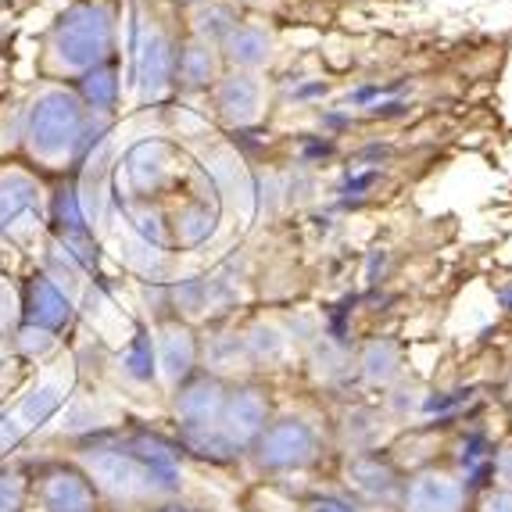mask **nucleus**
<instances>
[{
	"label": "nucleus",
	"instance_id": "obj_1",
	"mask_svg": "<svg viewBox=\"0 0 512 512\" xmlns=\"http://www.w3.org/2000/svg\"><path fill=\"white\" fill-rule=\"evenodd\" d=\"M258 466L265 470H301L308 462H316L319 455V434L305 419H280L273 427H265L255 441Z\"/></svg>",
	"mask_w": 512,
	"mask_h": 512
},
{
	"label": "nucleus",
	"instance_id": "obj_2",
	"mask_svg": "<svg viewBox=\"0 0 512 512\" xmlns=\"http://www.w3.org/2000/svg\"><path fill=\"white\" fill-rule=\"evenodd\" d=\"M43 512H101V495L90 473L76 466H51L33 487Z\"/></svg>",
	"mask_w": 512,
	"mask_h": 512
},
{
	"label": "nucleus",
	"instance_id": "obj_3",
	"mask_svg": "<svg viewBox=\"0 0 512 512\" xmlns=\"http://www.w3.org/2000/svg\"><path fill=\"white\" fill-rule=\"evenodd\" d=\"M466 487L452 473H416L405 487V512H462Z\"/></svg>",
	"mask_w": 512,
	"mask_h": 512
},
{
	"label": "nucleus",
	"instance_id": "obj_4",
	"mask_svg": "<svg viewBox=\"0 0 512 512\" xmlns=\"http://www.w3.org/2000/svg\"><path fill=\"white\" fill-rule=\"evenodd\" d=\"M265 419H269V405H265V394L255 387H244V391L230 394L226 405H222V434L230 437L233 444H248L258 441V434L265 430Z\"/></svg>",
	"mask_w": 512,
	"mask_h": 512
},
{
	"label": "nucleus",
	"instance_id": "obj_5",
	"mask_svg": "<svg viewBox=\"0 0 512 512\" xmlns=\"http://www.w3.org/2000/svg\"><path fill=\"white\" fill-rule=\"evenodd\" d=\"M222 405H226V394H222L219 380H212V376L190 384L176 398V412H180V419L187 427H212V419L222 416Z\"/></svg>",
	"mask_w": 512,
	"mask_h": 512
},
{
	"label": "nucleus",
	"instance_id": "obj_6",
	"mask_svg": "<svg viewBox=\"0 0 512 512\" xmlns=\"http://www.w3.org/2000/svg\"><path fill=\"white\" fill-rule=\"evenodd\" d=\"M226 47H230V58L240 69H258L273 58V36L258 26H233L230 36H226Z\"/></svg>",
	"mask_w": 512,
	"mask_h": 512
},
{
	"label": "nucleus",
	"instance_id": "obj_7",
	"mask_svg": "<svg viewBox=\"0 0 512 512\" xmlns=\"http://www.w3.org/2000/svg\"><path fill=\"white\" fill-rule=\"evenodd\" d=\"M219 108L222 115L237 126L251 122L258 115V83L255 76H230L222 83V94H219Z\"/></svg>",
	"mask_w": 512,
	"mask_h": 512
},
{
	"label": "nucleus",
	"instance_id": "obj_8",
	"mask_svg": "<svg viewBox=\"0 0 512 512\" xmlns=\"http://www.w3.org/2000/svg\"><path fill=\"white\" fill-rule=\"evenodd\" d=\"M348 477H351V484L369 498H391V491L398 487L394 470L387 462H380V455H359V459L348 466Z\"/></svg>",
	"mask_w": 512,
	"mask_h": 512
},
{
	"label": "nucleus",
	"instance_id": "obj_9",
	"mask_svg": "<svg viewBox=\"0 0 512 512\" xmlns=\"http://www.w3.org/2000/svg\"><path fill=\"white\" fill-rule=\"evenodd\" d=\"M402 369V351L394 341H373L362 351V376L369 384H391Z\"/></svg>",
	"mask_w": 512,
	"mask_h": 512
},
{
	"label": "nucleus",
	"instance_id": "obj_10",
	"mask_svg": "<svg viewBox=\"0 0 512 512\" xmlns=\"http://www.w3.org/2000/svg\"><path fill=\"white\" fill-rule=\"evenodd\" d=\"M29 484L15 470H0V512H26Z\"/></svg>",
	"mask_w": 512,
	"mask_h": 512
},
{
	"label": "nucleus",
	"instance_id": "obj_11",
	"mask_svg": "<svg viewBox=\"0 0 512 512\" xmlns=\"http://www.w3.org/2000/svg\"><path fill=\"white\" fill-rule=\"evenodd\" d=\"M251 351L255 355H265V359H276L283 351V337L273 330V326H258L255 333H251Z\"/></svg>",
	"mask_w": 512,
	"mask_h": 512
},
{
	"label": "nucleus",
	"instance_id": "obj_12",
	"mask_svg": "<svg viewBox=\"0 0 512 512\" xmlns=\"http://www.w3.org/2000/svg\"><path fill=\"white\" fill-rule=\"evenodd\" d=\"M405 83H409V79H402V83H384V86H362V90H355V94H351L348 101H351V104H359V108H366V104H373V101H384V97H394Z\"/></svg>",
	"mask_w": 512,
	"mask_h": 512
},
{
	"label": "nucleus",
	"instance_id": "obj_13",
	"mask_svg": "<svg viewBox=\"0 0 512 512\" xmlns=\"http://www.w3.org/2000/svg\"><path fill=\"white\" fill-rule=\"evenodd\" d=\"M480 512H512V491H491V495H484V502H480Z\"/></svg>",
	"mask_w": 512,
	"mask_h": 512
},
{
	"label": "nucleus",
	"instance_id": "obj_14",
	"mask_svg": "<svg viewBox=\"0 0 512 512\" xmlns=\"http://www.w3.org/2000/svg\"><path fill=\"white\" fill-rule=\"evenodd\" d=\"M491 466H495V477L505 484V491H512V448L498 452V459H491Z\"/></svg>",
	"mask_w": 512,
	"mask_h": 512
},
{
	"label": "nucleus",
	"instance_id": "obj_15",
	"mask_svg": "<svg viewBox=\"0 0 512 512\" xmlns=\"http://www.w3.org/2000/svg\"><path fill=\"white\" fill-rule=\"evenodd\" d=\"M308 512H362V509H355L351 502H344V498H316V502L308 505Z\"/></svg>",
	"mask_w": 512,
	"mask_h": 512
},
{
	"label": "nucleus",
	"instance_id": "obj_16",
	"mask_svg": "<svg viewBox=\"0 0 512 512\" xmlns=\"http://www.w3.org/2000/svg\"><path fill=\"white\" fill-rule=\"evenodd\" d=\"M376 115V119H398V115H405V101H384V104H373V108H369Z\"/></svg>",
	"mask_w": 512,
	"mask_h": 512
},
{
	"label": "nucleus",
	"instance_id": "obj_17",
	"mask_svg": "<svg viewBox=\"0 0 512 512\" xmlns=\"http://www.w3.org/2000/svg\"><path fill=\"white\" fill-rule=\"evenodd\" d=\"M158 512H197L190 505H158Z\"/></svg>",
	"mask_w": 512,
	"mask_h": 512
}]
</instances>
